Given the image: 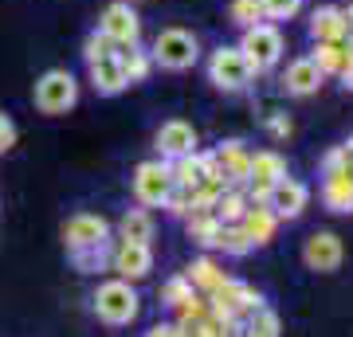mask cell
I'll return each instance as SVG.
<instances>
[{"label":"cell","mask_w":353,"mask_h":337,"mask_svg":"<svg viewBox=\"0 0 353 337\" xmlns=\"http://www.w3.org/2000/svg\"><path fill=\"white\" fill-rule=\"evenodd\" d=\"M90 310H94V318H99L102 325H114V329H122V325H134L141 314V298L138 290H134V283H126V278H102L99 287H94V294H90Z\"/></svg>","instance_id":"6da1fadb"},{"label":"cell","mask_w":353,"mask_h":337,"mask_svg":"<svg viewBox=\"0 0 353 337\" xmlns=\"http://www.w3.org/2000/svg\"><path fill=\"white\" fill-rule=\"evenodd\" d=\"M150 59H153V67L181 75V71H189V67L201 63V39L189 28H161L150 43Z\"/></svg>","instance_id":"7a4b0ae2"},{"label":"cell","mask_w":353,"mask_h":337,"mask_svg":"<svg viewBox=\"0 0 353 337\" xmlns=\"http://www.w3.org/2000/svg\"><path fill=\"white\" fill-rule=\"evenodd\" d=\"M236 48L243 51V59L252 67V75H267V71H275L279 59H283V51H287V39L279 32V24L271 20H259V24L243 28V36Z\"/></svg>","instance_id":"3957f363"},{"label":"cell","mask_w":353,"mask_h":337,"mask_svg":"<svg viewBox=\"0 0 353 337\" xmlns=\"http://www.w3.org/2000/svg\"><path fill=\"white\" fill-rule=\"evenodd\" d=\"M259 306H267L263 294H259L252 283H240V278H232V275L208 294V310H212L216 318H224V322H240L243 325Z\"/></svg>","instance_id":"277c9868"},{"label":"cell","mask_w":353,"mask_h":337,"mask_svg":"<svg viewBox=\"0 0 353 337\" xmlns=\"http://www.w3.org/2000/svg\"><path fill=\"white\" fill-rule=\"evenodd\" d=\"M32 99H36V110L39 114L59 118V114L75 110V102H79V79L71 75L67 67H51V71H43V75L36 79Z\"/></svg>","instance_id":"5b68a950"},{"label":"cell","mask_w":353,"mask_h":337,"mask_svg":"<svg viewBox=\"0 0 353 337\" xmlns=\"http://www.w3.org/2000/svg\"><path fill=\"white\" fill-rule=\"evenodd\" d=\"M252 67L243 59V51L236 43H220V48L208 55V83L224 94H243L252 87Z\"/></svg>","instance_id":"8992f818"},{"label":"cell","mask_w":353,"mask_h":337,"mask_svg":"<svg viewBox=\"0 0 353 337\" xmlns=\"http://www.w3.org/2000/svg\"><path fill=\"white\" fill-rule=\"evenodd\" d=\"M287 176V157L279 150H259L252 153V169H248V181H243V192H248V204H267L271 188Z\"/></svg>","instance_id":"52a82bcc"},{"label":"cell","mask_w":353,"mask_h":337,"mask_svg":"<svg viewBox=\"0 0 353 337\" xmlns=\"http://www.w3.org/2000/svg\"><path fill=\"white\" fill-rule=\"evenodd\" d=\"M173 188V173H169V161H141L134 165V176H130V192L141 208H161L165 196Z\"/></svg>","instance_id":"ba28073f"},{"label":"cell","mask_w":353,"mask_h":337,"mask_svg":"<svg viewBox=\"0 0 353 337\" xmlns=\"http://www.w3.org/2000/svg\"><path fill=\"white\" fill-rule=\"evenodd\" d=\"M99 32L102 36H110L118 51L141 43V16H138V8H134L130 0H110V4L102 8V16H99Z\"/></svg>","instance_id":"9c48e42d"},{"label":"cell","mask_w":353,"mask_h":337,"mask_svg":"<svg viewBox=\"0 0 353 337\" xmlns=\"http://www.w3.org/2000/svg\"><path fill=\"white\" fill-rule=\"evenodd\" d=\"M106 239H114V227H110L106 216H99V212L67 216V224H63V247H67V255H71V251H83V247H99V243H106Z\"/></svg>","instance_id":"30bf717a"},{"label":"cell","mask_w":353,"mask_h":337,"mask_svg":"<svg viewBox=\"0 0 353 337\" xmlns=\"http://www.w3.org/2000/svg\"><path fill=\"white\" fill-rule=\"evenodd\" d=\"M153 150H157L161 161H176V157H185V153L201 150V134H196V125L185 122V118H169V122L157 125Z\"/></svg>","instance_id":"8fae6325"},{"label":"cell","mask_w":353,"mask_h":337,"mask_svg":"<svg viewBox=\"0 0 353 337\" xmlns=\"http://www.w3.org/2000/svg\"><path fill=\"white\" fill-rule=\"evenodd\" d=\"M345 259V243H341L338 232H314V236H306L303 243V263L306 271H314V275H334Z\"/></svg>","instance_id":"7c38bea8"},{"label":"cell","mask_w":353,"mask_h":337,"mask_svg":"<svg viewBox=\"0 0 353 337\" xmlns=\"http://www.w3.org/2000/svg\"><path fill=\"white\" fill-rule=\"evenodd\" d=\"M110 271L126 283H141V278L153 275V247L150 243H122L114 239L110 251Z\"/></svg>","instance_id":"4fadbf2b"},{"label":"cell","mask_w":353,"mask_h":337,"mask_svg":"<svg viewBox=\"0 0 353 337\" xmlns=\"http://www.w3.org/2000/svg\"><path fill=\"white\" fill-rule=\"evenodd\" d=\"M267 204H271V212H275L279 220H299V216L306 212V204H310V185L287 173L275 188H271Z\"/></svg>","instance_id":"5bb4252c"},{"label":"cell","mask_w":353,"mask_h":337,"mask_svg":"<svg viewBox=\"0 0 353 337\" xmlns=\"http://www.w3.org/2000/svg\"><path fill=\"white\" fill-rule=\"evenodd\" d=\"M322 83H326V75L314 67V59H310V55L290 59L287 71H283V90H287L290 99H310V94H318V90H322Z\"/></svg>","instance_id":"9a60e30c"},{"label":"cell","mask_w":353,"mask_h":337,"mask_svg":"<svg viewBox=\"0 0 353 337\" xmlns=\"http://www.w3.org/2000/svg\"><path fill=\"white\" fill-rule=\"evenodd\" d=\"M212 153H216V161H220V173H224L228 185L243 188L248 169H252V153H248V145H243L240 138H232V141H224V145H220V150H212Z\"/></svg>","instance_id":"2e32d148"},{"label":"cell","mask_w":353,"mask_h":337,"mask_svg":"<svg viewBox=\"0 0 353 337\" xmlns=\"http://www.w3.org/2000/svg\"><path fill=\"white\" fill-rule=\"evenodd\" d=\"M87 75H90V87H94V94H102V99H114V94H122V90L130 87V83H126V71H122V59H118V55L90 63Z\"/></svg>","instance_id":"e0dca14e"},{"label":"cell","mask_w":353,"mask_h":337,"mask_svg":"<svg viewBox=\"0 0 353 337\" xmlns=\"http://www.w3.org/2000/svg\"><path fill=\"white\" fill-rule=\"evenodd\" d=\"M322 204L330 212L350 216L353 212V176L345 169H334V173H322Z\"/></svg>","instance_id":"ac0fdd59"},{"label":"cell","mask_w":353,"mask_h":337,"mask_svg":"<svg viewBox=\"0 0 353 337\" xmlns=\"http://www.w3.org/2000/svg\"><path fill=\"white\" fill-rule=\"evenodd\" d=\"M279 224H283V220L271 212V204H252L240 220V227L248 232V239H252L255 247H267V243L279 236Z\"/></svg>","instance_id":"d6986e66"},{"label":"cell","mask_w":353,"mask_h":337,"mask_svg":"<svg viewBox=\"0 0 353 337\" xmlns=\"http://www.w3.org/2000/svg\"><path fill=\"white\" fill-rule=\"evenodd\" d=\"M153 232H157L153 212L138 204V208H126L122 212V220L114 227V239H122V243H153Z\"/></svg>","instance_id":"ffe728a7"},{"label":"cell","mask_w":353,"mask_h":337,"mask_svg":"<svg viewBox=\"0 0 353 337\" xmlns=\"http://www.w3.org/2000/svg\"><path fill=\"white\" fill-rule=\"evenodd\" d=\"M181 275L189 278V287L196 290V294H204V298H208V294H212V290L228 278V271L216 263V255H196V259H192Z\"/></svg>","instance_id":"44dd1931"},{"label":"cell","mask_w":353,"mask_h":337,"mask_svg":"<svg viewBox=\"0 0 353 337\" xmlns=\"http://www.w3.org/2000/svg\"><path fill=\"white\" fill-rule=\"evenodd\" d=\"M310 39L314 43H341L345 39V20H341V8L338 4H322L310 12Z\"/></svg>","instance_id":"7402d4cb"},{"label":"cell","mask_w":353,"mask_h":337,"mask_svg":"<svg viewBox=\"0 0 353 337\" xmlns=\"http://www.w3.org/2000/svg\"><path fill=\"white\" fill-rule=\"evenodd\" d=\"M220 220H216L212 208H192L189 216H185V232H189L192 243H201L204 251H216V239H220Z\"/></svg>","instance_id":"603a6c76"},{"label":"cell","mask_w":353,"mask_h":337,"mask_svg":"<svg viewBox=\"0 0 353 337\" xmlns=\"http://www.w3.org/2000/svg\"><path fill=\"white\" fill-rule=\"evenodd\" d=\"M248 208H252V204H248V192H243V188H236V185H228L224 192L216 196V204H212V212H216V220H220V224H240Z\"/></svg>","instance_id":"cb8c5ba5"},{"label":"cell","mask_w":353,"mask_h":337,"mask_svg":"<svg viewBox=\"0 0 353 337\" xmlns=\"http://www.w3.org/2000/svg\"><path fill=\"white\" fill-rule=\"evenodd\" d=\"M118 59H122V71H126V83H130V87H138V83H145V79L153 75L150 48H141V43H134V48H122V51H118Z\"/></svg>","instance_id":"d4e9b609"},{"label":"cell","mask_w":353,"mask_h":337,"mask_svg":"<svg viewBox=\"0 0 353 337\" xmlns=\"http://www.w3.org/2000/svg\"><path fill=\"white\" fill-rule=\"evenodd\" d=\"M110 251H114V239H106V243H99V247L71 251L67 259H71V267L83 271V275H99V271H110Z\"/></svg>","instance_id":"484cf974"},{"label":"cell","mask_w":353,"mask_h":337,"mask_svg":"<svg viewBox=\"0 0 353 337\" xmlns=\"http://www.w3.org/2000/svg\"><path fill=\"white\" fill-rule=\"evenodd\" d=\"M216 251H224L228 259H248L255 251V243L248 239V232L240 224H224L220 227V239H216Z\"/></svg>","instance_id":"4316f807"},{"label":"cell","mask_w":353,"mask_h":337,"mask_svg":"<svg viewBox=\"0 0 353 337\" xmlns=\"http://www.w3.org/2000/svg\"><path fill=\"white\" fill-rule=\"evenodd\" d=\"M169 173H173V185H185V188H196L204 176V161H201V150L185 153V157H176L169 161Z\"/></svg>","instance_id":"83f0119b"},{"label":"cell","mask_w":353,"mask_h":337,"mask_svg":"<svg viewBox=\"0 0 353 337\" xmlns=\"http://www.w3.org/2000/svg\"><path fill=\"white\" fill-rule=\"evenodd\" d=\"M310 59H314V67L326 79H338L341 67H345V48H341V43H314Z\"/></svg>","instance_id":"f1b7e54d"},{"label":"cell","mask_w":353,"mask_h":337,"mask_svg":"<svg viewBox=\"0 0 353 337\" xmlns=\"http://www.w3.org/2000/svg\"><path fill=\"white\" fill-rule=\"evenodd\" d=\"M243 334L248 337H283V322L271 306H259V310L243 322Z\"/></svg>","instance_id":"f546056e"},{"label":"cell","mask_w":353,"mask_h":337,"mask_svg":"<svg viewBox=\"0 0 353 337\" xmlns=\"http://www.w3.org/2000/svg\"><path fill=\"white\" fill-rule=\"evenodd\" d=\"M192 294H196V290L189 287V278H185V275L165 278V283H161V290H157V298H161V306H169V310H176V306H181L185 298H192Z\"/></svg>","instance_id":"4dcf8cb0"},{"label":"cell","mask_w":353,"mask_h":337,"mask_svg":"<svg viewBox=\"0 0 353 337\" xmlns=\"http://www.w3.org/2000/svg\"><path fill=\"white\" fill-rule=\"evenodd\" d=\"M110 55H118L114 39L102 36L99 28H94V32H87V39H83V59H87V67H90V63H99V59H110Z\"/></svg>","instance_id":"1f68e13d"},{"label":"cell","mask_w":353,"mask_h":337,"mask_svg":"<svg viewBox=\"0 0 353 337\" xmlns=\"http://www.w3.org/2000/svg\"><path fill=\"white\" fill-rule=\"evenodd\" d=\"M228 20L243 32V28H252L263 20V8H259V0H232L228 4Z\"/></svg>","instance_id":"d6a6232c"},{"label":"cell","mask_w":353,"mask_h":337,"mask_svg":"<svg viewBox=\"0 0 353 337\" xmlns=\"http://www.w3.org/2000/svg\"><path fill=\"white\" fill-rule=\"evenodd\" d=\"M306 0H259V8H263V20L271 24H283V20H294V16L303 12Z\"/></svg>","instance_id":"836d02e7"},{"label":"cell","mask_w":353,"mask_h":337,"mask_svg":"<svg viewBox=\"0 0 353 337\" xmlns=\"http://www.w3.org/2000/svg\"><path fill=\"white\" fill-rule=\"evenodd\" d=\"M169 216H176V220H185V216L192 212V188H185V185H173L169 188V196H165V204H161Z\"/></svg>","instance_id":"e575fe53"},{"label":"cell","mask_w":353,"mask_h":337,"mask_svg":"<svg viewBox=\"0 0 353 337\" xmlns=\"http://www.w3.org/2000/svg\"><path fill=\"white\" fill-rule=\"evenodd\" d=\"M208 298L204 294H192V298H185L181 306H176V322H201V318H208Z\"/></svg>","instance_id":"d590c367"},{"label":"cell","mask_w":353,"mask_h":337,"mask_svg":"<svg viewBox=\"0 0 353 337\" xmlns=\"http://www.w3.org/2000/svg\"><path fill=\"white\" fill-rule=\"evenodd\" d=\"M263 125H267V134H271L275 141H287L290 134H294V122H290L287 114H267Z\"/></svg>","instance_id":"8d00e7d4"},{"label":"cell","mask_w":353,"mask_h":337,"mask_svg":"<svg viewBox=\"0 0 353 337\" xmlns=\"http://www.w3.org/2000/svg\"><path fill=\"white\" fill-rule=\"evenodd\" d=\"M16 145V122L8 114H0V153H8Z\"/></svg>","instance_id":"74e56055"},{"label":"cell","mask_w":353,"mask_h":337,"mask_svg":"<svg viewBox=\"0 0 353 337\" xmlns=\"http://www.w3.org/2000/svg\"><path fill=\"white\" fill-rule=\"evenodd\" d=\"M334 169H345V150H341V145H334V150L322 157V173H334Z\"/></svg>","instance_id":"f35d334b"},{"label":"cell","mask_w":353,"mask_h":337,"mask_svg":"<svg viewBox=\"0 0 353 337\" xmlns=\"http://www.w3.org/2000/svg\"><path fill=\"white\" fill-rule=\"evenodd\" d=\"M145 337H181V329H176V322H157L145 329Z\"/></svg>","instance_id":"ab89813d"},{"label":"cell","mask_w":353,"mask_h":337,"mask_svg":"<svg viewBox=\"0 0 353 337\" xmlns=\"http://www.w3.org/2000/svg\"><path fill=\"white\" fill-rule=\"evenodd\" d=\"M341 20H345V36H353V4L341 8Z\"/></svg>","instance_id":"60d3db41"},{"label":"cell","mask_w":353,"mask_h":337,"mask_svg":"<svg viewBox=\"0 0 353 337\" xmlns=\"http://www.w3.org/2000/svg\"><path fill=\"white\" fill-rule=\"evenodd\" d=\"M341 87H345V90H353V63H350V67H345V71H341Z\"/></svg>","instance_id":"b9f144b4"},{"label":"cell","mask_w":353,"mask_h":337,"mask_svg":"<svg viewBox=\"0 0 353 337\" xmlns=\"http://www.w3.org/2000/svg\"><path fill=\"white\" fill-rule=\"evenodd\" d=\"M341 150H345V153H350V157H353V134H350V141H345V145H341Z\"/></svg>","instance_id":"7bdbcfd3"},{"label":"cell","mask_w":353,"mask_h":337,"mask_svg":"<svg viewBox=\"0 0 353 337\" xmlns=\"http://www.w3.org/2000/svg\"><path fill=\"white\" fill-rule=\"evenodd\" d=\"M130 4H141V0H130Z\"/></svg>","instance_id":"ee69618b"},{"label":"cell","mask_w":353,"mask_h":337,"mask_svg":"<svg viewBox=\"0 0 353 337\" xmlns=\"http://www.w3.org/2000/svg\"><path fill=\"white\" fill-rule=\"evenodd\" d=\"M243 337H248V334H243Z\"/></svg>","instance_id":"f6af8a7d"}]
</instances>
